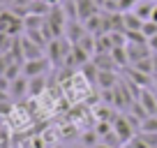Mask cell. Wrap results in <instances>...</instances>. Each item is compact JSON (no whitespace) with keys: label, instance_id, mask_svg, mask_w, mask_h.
<instances>
[{"label":"cell","instance_id":"cell-9","mask_svg":"<svg viewBox=\"0 0 157 148\" xmlns=\"http://www.w3.org/2000/svg\"><path fill=\"white\" fill-rule=\"evenodd\" d=\"M123 23H125V33H139L143 28V19H139L134 12H123Z\"/></svg>","mask_w":157,"mask_h":148},{"label":"cell","instance_id":"cell-10","mask_svg":"<svg viewBox=\"0 0 157 148\" xmlns=\"http://www.w3.org/2000/svg\"><path fill=\"white\" fill-rule=\"evenodd\" d=\"M97 84L102 86L104 90H109V88H116L118 79H116V74L109 72V69H99V72H97Z\"/></svg>","mask_w":157,"mask_h":148},{"label":"cell","instance_id":"cell-3","mask_svg":"<svg viewBox=\"0 0 157 148\" xmlns=\"http://www.w3.org/2000/svg\"><path fill=\"white\" fill-rule=\"evenodd\" d=\"M49 67H51V60H46L44 56H42V58L25 60V63H23V74L28 76V79H33V76H42V74H46Z\"/></svg>","mask_w":157,"mask_h":148},{"label":"cell","instance_id":"cell-4","mask_svg":"<svg viewBox=\"0 0 157 148\" xmlns=\"http://www.w3.org/2000/svg\"><path fill=\"white\" fill-rule=\"evenodd\" d=\"M28 76L25 74H21V76H16V79H12V86H10V97L12 99H23L25 95H28Z\"/></svg>","mask_w":157,"mask_h":148},{"label":"cell","instance_id":"cell-5","mask_svg":"<svg viewBox=\"0 0 157 148\" xmlns=\"http://www.w3.org/2000/svg\"><path fill=\"white\" fill-rule=\"evenodd\" d=\"M76 12H78V21L83 23L86 19H90L99 12V5L95 0H76Z\"/></svg>","mask_w":157,"mask_h":148},{"label":"cell","instance_id":"cell-20","mask_svg":"<svg viewBox=\"0 0 157 148\" xmlns=\"http://www.w3.org/2000/svg\"><path fill=\"white\" fill-rule=\"evenodd\" d=\"M150 19H152V21L157 23V7H155V12H152V16H150Z\"/></svg>","mask_w":157,"mask_h":148},{"label":"cell","instance_id":"cell-22","mask_svg":"<svg viewBox=\"0 0 157 148\" xmlns=\"http://www.w3.org/2000/svg\"><path fill=\"white\" fill-rule=\"evenodd\" d=\"M155 2H157V0H155Z\"/></svg>","mask_w":157,"mask_h":148},{"label":"cell","instance_id":"cell-16","mask_svg":"<svg viewBox=\"0 0 157 148\" xmlns=\"http://www.w3.org/2000/svg\"><path fill=\"white\" fill-rule=\"evenodd\" d=\"M148 46H150V51H152V53H157V35L148 40Z\"/></svg>","mask_w":157,"mask_h":148},{"label":"cell","instance_id":"cell-12","mask_svg":"<svg viewBox=\"0 0 157 148\" xmlns=\"http://www.w3.org/2000/svg\"><path fill=\"white\" fill-rule=\"evenodd\" d=\"M99 134L97 132H93V130H90V132H83V134H81V143H83V146L86 148H93L95 146V143H99Z\"/></svg>","mask_w":157,"mask_h":148},{"label":"cell","instance_id":"cell-8","mask_svg":"<svg viewBox=\"0 0 157 148\" xmlns=\"http://www.w3.org/2000/svg\"><path fill=\"white\" fill-rule=\"evenodd\" d=\"M21 51H23V58L25 60H33V58H42V46L33 40H23L21 37Z\"/></svg>","mask_w":157,"mask_h":148},{"label":"cell","instance_id":"cell-11","mask_svg":"<svg viewBox=\"0 0 157 148\" xmlns=\"http://www.w3.org/2000/svg\"><path fill=\"white\" fill-rule=\"evenodd\" d=\"M44 86H46V76H44V74H42V76H33V79L28 81V95H30V97L42 95Z\"/></svg>","mask_w":157,"mask_h":148},{"label":"cell","instance_id":"cell-19","mask_svg":"<svg viewBox=\"0 0 157 148\" xmlns=\"http://www.w3.org/2000/svg\"><path fill=\"white\" fill-rule=\"evenodd\" d=\"M67 148H86V146H83V143H69Z\"/></svg>","mask_w":157,"mask_h":148},{"label":"cell","instance_id":"cell-15","mask_svg":"<svg viewBox=\"0 0 157 148\" xmlns=\"http://www.w3.org/2000/svg\"><path fill=\"white\" fill-rule=\"evenodd\" d=\"M7 67H10V60H7V56H5V53H0V76H5Z\"/></svg>","mask_w":157,"mask_h":148},{"label":"cell","instance_id":"cell-6","mask_svg":"<svg viewBox=\"0 0 157 148\" xmlns=\"http://www.w3.org/2000/svg\"><path fill=\"white\" fill-rule=\"evenodd\" d=\"M139 102H141V107L146 109L150 116L157 111V97H155V93H152V90L141 88V90H139Z\"/></svg>","mask_w":157,"mask_h":148},{"label":"cell","instance_id":"cell-21","mask_svg":"<svg viewBox=\"0 0 157 148\" xmlns=\"http://www.w3.org/2000/svg\"><path fill=\"white\" fill-rule=\"evenodd\" d=\"M46 148H63V146H58V143H56V146H51V143H49V146H46Z\"/></svg>","mask_w":157,"mask_h":148},{"label":"cell","instance_id":"cell-17","mask_svg":"<svg viewBox=\"0 0 157 148\" xmlns=\"http://www.w3.org/2000/svg\"><path fill=\"white\" fill-rule=\"evenodd\" d=\"M93 148H111V146H109V143H104V141H99V143H95Z\"/></svg>","mask_w":157,"mask_h":148},{"label":"cell","instance_id":"cell-1","mask_svg":"<svg viewBox=\"0 0 157 148\" xmlns=\"http://www.w3.org/2000/svg\"><path fill=\"white\" fill-rule=\"evenodd\" d=\"M21 30H25V23L21 16H16V12L12 10H0V33L7 35H19Z\"/></svg>","mask_w":157,"mask_h":148},{"label":"cell","instance_id":"cell-18","mask_svg":"<svg viewBox=\"0 0 157 148\" xmlns=\"http://www.w3.org/2000/svg\"><path fill=\"white\" fill-rule=\"evenodd\" d=\"M120 148H136V146H134V143H132V139H129V141H127V143H123Z\"/></svg>","mask_w":157,"mask_h":148},{"label":"cell","instance_id":"cell-14","mask_svg":"<svg viewBox=\"0 0 157 148\" xmlns=\"http://www.w3.org/2000/svg\"><path fill=\"white\" fill-rule=\"evenodd\" d=\"M141 132H157V116H148L141 123Z\"/></svg>","mask_w":157,"mask_h":148},{"label":"cell","instance_id":"cell-7","mask_svg":"<svg viewBox=\"0 0 157 148\" xmlns=\"http://www.w3.org/2000/svg\"><path fill=\"white\" fill-rule=\"evenodd\" d=\"M155 7H157V2L155 0H139L136 2V7H134V14L139 16V19H143V21H148L152 16V12H155Z\"/></svg>","mask_w":157,"mask_h":148},{"label":"cell","instance_id":"cell-2","mask_svg":"<svg viewBox=\"0 0 157 148\" xmlns=\"http://www.w3.org/2000/svg\"><path fill=\"white\" fill-rule=\"evenodd\" d=\"M111 127H113V132L118 134V139L123 143H127L129 139L136 134V130L132 127V123L127 120V116H113L111 118Z\"/></svg>","mask_w":157,"mask_h":148},{"label":"cell","instance_id":"cell-13","mask_svg":"<svg viewBox=\"0 0 157 148\" xmlns=\"http://www.w3.org/2000/svg\"><path fill=\"white\" fill-rule=\"evenodd\" d=\"M141 33L146 35L148 40H150V37H155L157 35V23L152 19H148V21H143V28H141Z\"/></svg>","mask_w":157,"mask_h":148}]
</instances>
